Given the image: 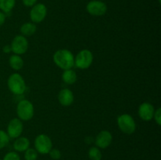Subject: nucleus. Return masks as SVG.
<instances>
[{"mask_svg":"<svg viewBox=\"0 0 161 160\" xmlns=\"http://www.w3.org/2000/svg\"><path fill=\"white\" fill-rule=\"evenodd\" d=\"M53 60L55 64L63 70L72 69L75 65V58L72 53L64 49L55 52Z\"/></svg>","mask_w":161,"mask_h":160,"instance_id":"nucleus-1","label":"nucleus"},{"mask_svg":"<svg viewBox=\"0 0 161 160\" xmlns=\"http://www.w3.org/2000/svg\"><path fill=\"white\" fill-rule=\"evenodd\" d=\"M7 86L9 90L16 95H21L26 90V84L23 77L18 73H14L9 77Z\"/></svg>","mask_w":161,"mask_h":160,"instance_id":"nucleus-2","label":"nucleus"},{"mask_svg":"<svg viewBox=\"0 0 161 160\" xmlns=\"http://www.w3.org/2000/svg\"><path fill=\"white\" fill-rule=\"evenodd\" d=\"M17 114L19 119L28 121L34 115V106L28 100H22L17 105Z\"/></svg>","mask_w":161,"mask_h":160,"instance_id":"nucleus-3","label":"nucleus"},{"mask_svg":"<svg viewBox=\"0 0 161 160\" xmlns=\"http://www.w3.org/2000/svg\"><path fill=\"white\" fill-rule=\"evenodd\" d=\"M117 124L119 130L124 133L131 134L136 130V123L131 115L123 114L117 118Z\"/></svg>","mask_w":161,"mask_h":160,"instance_id":"nucleus-4","label":"nucleus"},{"mask_svg":"<svg viewBox=\"0 0 161 160\" xmlns=\"http://www.w3.org/2000/svg\"><path fill=\"white\" fill-rule=\"evenodd\" d=\"M34 145L36 152L42 155L49 154L50 151L53 148L51 139L46 134L38 135L35 139Z\"/></svg>","mask_w":161,"mask_h":160,"instance_id":"nucleus-5","label":"nucleus"},{"mask_svg":"<svg viewBox=\"0 0 161 160\" xmlns=\"http://www.w3.org/2000/svg\"><path fill=\"white\" fill-rule=\"evenodd\" d=\"M94 56L89 50H83L77 53L75 58V65L80 69H86L92 64Z\"/></svg>","mask_w":161,"mask_h":160,"instance_id":"nucleus-6","label":"nucleus"},{"mask_svg":"<svg viewBox=\"0 0 161 160\" xmlns=\"http://www.w3.org/2000/svg\"><path fill=\"white\" fill-rule=\"evenodd\" d=\"M10 46L14 54H24L28 49V42L24 35H17L13 39Z\"/></svg>","mask_w":161,"mask_h":160,"instance_id":"nucleus-7","label":"nucleus"},{"mask_svg":"<svg viewBox=\"0 0 161 160\" xmlns=\"http://www.w3.org/2000/svg\"><path fill=\"white\" fill-rule=\"evenodd\" d=\"M47 13V6L42 3L34 5L30 11V18L33 23H40L45 19Z\"/></svg>","mask_w":161,"mask_h":160,"instance_id":"nucleus-8","label":"nucleus"},{"mask_svg":"<svg viewBox=\"0 0 161 160\" xmlns=\"http://www.w3.org/2000/svg\"><path fill=\"white\" fill-rule=\"evenodd\" d=\"M86 10L92 16H102L106 13L107 6L103 2L93 0L87 3Z\"/></svg>","mask_w":161,"mask_h":160,"instance_id":"nucleus-9","label":"nucleus"},{"mask_svg":"<svg viewBox=\"0 0 161 160\" xmlns=\"http://www.w3.org/2000/svg\"><path fill=\"white\" fill-rule=\"evenodd\" d=\"M23 124L20 119H13L9 122L7 126V134L9 138H17L20 136L22 132H23Z\"/></svg>","mask_w":161,"mask_h":160,"instance_id":"nucleus-10","label":"nucleus"},{"mask_svg":"<svg viewBox=\"0 0 161 160\" xmlns=\"http://www.w3.org/2000/svg\"><path fill=\"white\" fill-rule=\"evenodd\" d=\"M113 141V135L108 130H102L97 135L95 144L98 148H106Z\"/></svg>","mask_w":161,"mask_h":160,"instance_id":"nucleus-11","label":"nucleus"},{"mask_svg":"<svg viewBox=\"0 0 161 160\" xmlns=\"http://www.w3.org/2000/svg\"><path fill=\"white\" fill-rule=\"evenodd\" d=\"M155 109L151 104L145 102L140 104L138 108V115L139 117L144 121H150L153 119Z\"/></svg>","mask_w":161,"mask_h":160,"instance_id":"nucleus-12","label":"nucleus"},{"mask_svg":"<svg viewBox=\"0 0 161 160\" xmlns=\"http://www.w3.org/2000/svg\"><path fill=\"white\" fill-rule=\"evenodd\" d=\"M58 100L62 106H70L74 101L73 93L69 89H61L58 94Z\"/></svg>","mask_w":161,"mask_h":160,"instance_id":"nucleus-13","label":"nucleus"},{"mask_svg":"<svg viewBox=\"0 0 161 160\" xmlns=\"http://www.w3.org/2000/svg\"><path fill=\"white\" fill-rule=\"evenodd\" d=\"M14 143V148L17 152H25L28 148H29L30 141L25 136H19L16 138Z\"/></svg>","mask_w":161,"mask_h":160,"instance_id":"nucleus-14","label":"nucleus"},{"mask_svg":"<svg viewBox=\"0 0 161 160\" xmlns=\"http://www.w3.org/2000/svg\"><path fill=\"white\" fill-rule=\"evenodd\" d=\"M9 64L14 70L19 71L23 67L24 61L21 58V56L17 54H14L9 57Z\"/></svg>","mask_w":161,"mask_h":160,"instance_id":"nucleus-15","label":"nucleus"},{"mask_svg":"<svg viewBox=\"0 0 161 160\" xmlns=\"http://www.w3.org/2000/svg\"><path fill=\"white\" fill-rule=\"evenodd\" d=\"M62 79L66 84L72 85L76 82L77 75L75 71L72 69H68L64 70L62 74Z\"/></svg>","mask_w":161,"mask_h":160,"instance_id":"nucleus-16","label":"nucleus"},{"mask_svg":"<svg viewBox=\"0 0 161 160\" xmlns=\"http://www.w3.org/2000/svg\"><path fill=\"white\" fill-rule=\"evenodd\" d=\"M36 25L34 23L27 22L20 27V32L24 36H31L36 31Z\"/></svg>","mask_w":161,"mask_h":160,"instance_id":"nucleus-17","label":"nucleus"},{"mask_svg":"<svg viewBox=\"0 0 161 160\" xmlns=\"http://www.w3.org/2000/svg\"><path fill=\"white\" fill-rule=\"evenodd\" d=\"M15 0H0V9L4 13H9L15 6Z\"/></svg>","mask_w":161,"mask_h":160,"instance_id":"nucleus-18","label":"nucleus"},{"mask_svg":"<svg viewBox=\"0 0 161 160\" xmlns=\"http://www.w3.org/2000/svg\"><path fill=\"white\" fill-rule=\"evenodd\" d=\"M88 156L91 160H101L102 154L97 147H91L88 152Z\"/></svg>","mask_w":161,"mask_h":160,"instance_id":"nucleus-19","label":"nucleus"},{"mask_svg":"<svg viewBox=\"0 0 161 160\" xmlns=\"http://www.w3.org/2000/svg\"><path fill=\"white\" fill-rule=\"evenodd\" d=\"M38 158V152L35 148H28L25 152V160H36Z\"/></svg>","mask_w":161,"mask_h":160,"instance_id":"nucleus-20","label":"nucleus"},{"mask_svg":"<svg viewBox=\"0 0 161 160\" xmlns=\"http://www.w3.org/2000/svg\"><path fill=\"white\" fill-rule=\"evenodd\" d=\"M9 137L4 130H0V149H3L9 144Z\"/></svg>","mask_w":161,"mask_h":160,"instance_id":"nucleus-21","label":"nucleus"},{"mask_svg":"<svg viewBox=\"0 0 161 160\" xmlns=\"http://www.w3.org/2000/svg\"><path fill=\"white\" fill-rule=\"evenodd\" d=\"M2 160H20V157L17 152H9L4 155Z\"/></svg>","mask_w":161,"mask_h":160,"instance_id":"nucleus-22","label":"nucleus"},{"mask_svg":"<svg viewBox=\"0 0 161 160\" xmlns=\"http://www.w3.org/2000/svg\"><path fill=\"white\" fill-rule=\"evenodd\" d=\"M49 155H50V158L53 160L60 159L61 157V152L57 148H52L51 150L50 151V152H49Z\"/></svg>","mask_w":161,"mask_h":160,"instance_id":"nucleus-23","label":"nucleus"},{"mask_svg":"<svg viewBox=\"0 0 161 160\" xmlns=\"http://www.w3.org/2000/svg\"><path fill=\"white\" fill-rule=\"evenodd\" d=\"M153 118L155 119L156 122H157L159 125H161V108H157V109L156 110L155 112H154Z\"/></svg>","mask_w":161,"mask_h":160,"instance_id":"nucleus-24","label":"nucleus"},{"mask_svg":"<svg viewBox=\"0 0 161 160\" xmlns=\"http://www.w3.org/2000/svg\"><path fill=\"white\" fill-rule=\"evenodd\" d=\"M37 0H22V3L25 6L28 7H32L34 5H36Z\"/></svg>","mask_w":161,"mask_h":160,"instance_id":"nucleus-25","label":"nucleus"},{"mask_svg":"<svg viewBox=\"0 0 161 160\" xmlns=\"http://www.w3.org/2000/svg\"><path fill=\"white\" fill-rule=\"evenodd\" d=\"M6 21V15L3 12L0 11V27L3 26Z\"/></svg>","mask_w":161,"mask_h":160,"instance_id":"nucleus-26","label":"nucleus"},{"mask_svg":"<svg viewBox=\"0 0 161 160\" xmlns=\"http://www.w3.org/2000/svg\"><path fill=\"white\" fill-rule=\"evenodd\" d=\"M3 51L4 52V53H10V52L12 51V50H11L10 45H5V46H3Z\"/></svg>","mask_w":161,"mask_h":160,"instance_id":"nucleus-27","label":"nucleus"},{"mask_svg":"<svg viewBox=\"0 0 161 160\" xmlns=\"http://www.w3.org/2000/svg\"><path fill=\"white\" fill-rule=\"evenodd\" d=\"M0 160H2V159H0Z\"/></svg>","mask_w":161,"mask_h":160,"instance_id":"nucleus-28","label":"nucleus"}]
</instances>
